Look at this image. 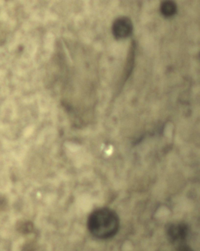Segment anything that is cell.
<instances>
[{
  "label": "cell",
  "mask_w": 200,
  "mask_h": 251,
  "mask_svg": "<svg viewBox=\"0 0 200 251\" xmlns=\"http://www.w3.org/2000/svg\"><path fill=\"white\" fill-rule=\"evenodd\" d=\"M87 226L89 231L94 237L107 240L117 234L120 221L114 211L108 208H100L90 214Z\"/></svg>",
  "instance_id": "1"
},
{
  "label": "cell",
  "mask_w": 200,
  "mask_h": 251,
  "mask_svg": "<svg viewBox=\"0 0 200 251\" xmlns=\"http://www.w3.org/2000/svg\"><path fill=\"white\" fill-rule=\"evenodd\" d=\"M189 228L186 224L173 223L167 226V237L173 243L180 244L185 243L189 235Z\"/></svg>",
  "instance_id": "2"
},
{
  "label": "cell",
  "mask_w": 200,
  "mask_h": 251,
  "mask_svg": "<svg viewBox=\"0 0 200 251\" xmlns=\"http://www.w3.org/2000/svg\"><path fill=\"white\" fill-rule=\"evenodd\" d=\"M112 31L113 35L117 39L126 38L132 32V23L129 18H119L113 23Z\"/></svg>",
  "instance_id": "3"
},
{
  "label": "cell",
  "mask_w": 200,
  "mask_h": 251,
  "mask_svg": "<svg viewBox=\"0 0 200 251\" xmlns=\"http://www.w3.org/2000/svg\"><path fill=\"white\" fill-rule=\"evenodd\" d=\"M160 10L163 16L172 17L177 12V5L173 1H167L162 3Z\"/></svg>",
  "instance_id": "4"
},
{
  "label": "cell",
  "mask_w": 200,
  "mask_h": 251,
  "mask_svg": "<svg viewBox=\"0 0 200 251\" xmlns=\"http://www.w3.org/2000/svg\"><path fill=\"white\" fill-rule=\"evenodd\" d=\"M32 228H33V226L28 223H23L19 226V231L24 233V234L30 232L32 230Z\"/></svg>",
  "instance_id": "5"
},
{
  "label": "cell",
  "mask_w": 200,
  "mask_h": 251,
  "mask_svg": "<svg viewBox=\"0 0 200 251\" xmlns=\"http://www.w3.org/2000/svg\"><path fill=\"white\" fill-rule=\"evenodd\" d=\"M178 251H194L192 248L185 243L178 245Z\"/></svg>",
  "instance_id": "6"
}]
</instances>
